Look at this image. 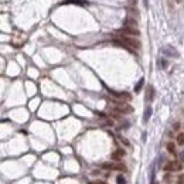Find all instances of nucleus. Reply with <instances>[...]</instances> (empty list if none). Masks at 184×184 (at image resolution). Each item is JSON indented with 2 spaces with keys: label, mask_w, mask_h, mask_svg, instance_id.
I'll return each mask as SVG.
<instances>
[{
  "label": "nucleus",
  "mask_w": 184,
  "mask_h": 184,
  "mask_svg": "<svg viewBox=\"0 0 184 184\" xmlns=\"http://www.w3.org/2000/svg\"><path fill=\"white\" fill-rule=\"evenodd\" d=\"M164 171H176V170H181L183 167L179 164L177 160H171V161H167L164 166H163Z\"/></svg>",
  "instance_id": "nucleus-1"
},
{
  "label": "nucleus",
  "mask_w": 184,
  "mask_h": 184,
  "mask_svg": "<svg viewBox=\"0 0 184 184\" xmlns=\"http://www.w3.org/2000/svg\"><path fill=\"white\" fill-rule=\"evenodd\" d=\"M120 34H125V36H135L138 37L139 34H140V31L136 29V27H128V26H125L122 30H120Z\"/></svg>",
  "instance_id": "nucleus-2"
},
{
  "label": "nucleus",
  "mask_w": 184,
  "mask_h": 184,
  "mask_svg": "<svg viewBox=\"0 0 184 184\" xmlns=\"http://www.w3.org/2000/svg\"><path fill=\"white\" fill-rule=\"evenodd\" d=\"M115 110L116 112H119V113H130L132 110H133V108L130 106V105H126V104H116V106H115Z\"/></svg>",
  "instance_id": "nucleus-3"
},
{
  "label": "nucleus",
  "mask_w": 184,
  "mask_h": 184,
  "mask_svg": "<svg viewBox=\"0 0 184 184\" xmlns=\"http://www.w3.org/2000/svg\"><path fill=\"white\" fill-rule=\"evenodd\" d=\"M125 154H126V151H125L123 149H118V150H115V151L112 153V159H113V160H120Z\"/></svg>",
  "instance_id": "nucleus-4"
},
{
  "label": "nucleus",
  "mask_w": 184,
  "mask_h": 184,
  "mask_svg": "<svg viewBox=\"0 0 184 184\" xmlns=\"http://www.w3.org/2000/svg\"><path fill=\"white\" fill-rule=\"evenodd\" d=\"M153 98H154V88L150 85V86H147V92H146V99H147V102L153 101Z\"/></svg>",
  "instance_id": "nucleus-5"
},
{
  "label": "nucleus",
  "mask_w": 184,
  "mask_h": 184,
  "mask_svg": "<svg viewBox=\"0 0 184 184\" xmlns=\"http://www.w3.org/2000/svg\"><path fill=\"white\" fill-rule=\"evenodd\" d=\"M166 149H167V151H169V153L176 154V143H174V142H169V143L166 145Z\"/></svg>",
  "instance_id": "nucleus-6"
},
{
  "label": "nucleus",
  "mask_w": 184,
  "mask_h": 184,
  "mask_svg": "<svg viewBox=\"0 0 184 184\" xmlns=\"http://www.w3.org/2000/svg\"><path fill=\"white\" fill-rule=\"evenodd\" d=\"M125 26H128V27H138V21H136L135 19L129 17V19H126V21H125Z\"/></svg>",
  "instance_id": "nucleus-7"
},
{
  "label": "nucleus",
  "mask_w": 184,
  "mask_h": 184,
  "mask_svg": "<svg viewBox=\"0 0 184 184\" xmlns=\"http://www.w3.org/2000/svg\"><path fill=\"white\" fill-rule=\"evenodd\" d=\"M150 116H151V108H150V106H147L146 110H145V115H143V122H149Z\"/></svg>",
  "instance_id": "nucleus-8"
},
{
  "label": "nucleus",
  "mask_w": 184,
  "mask_h": 184,
  "mask_svg": "<svg viewBox=\"0 0 184 184\" xmlns=\"http://www.w3.org/2000/svg\"><path fill=\"white\" fill-rule=\"evenodd\" d=\"M143 84H145V79H143V78H140V79H139V82H138V84H136V86H135V92H136V94H139V92H140V89H142Z\"/></svg>",
  "instance_id": "nucleus-9"
},
{
  "label": "nucleus",
  "mask_w": 184,
  "mask_h": 184,
  "mask_svg": "<svg viewBox=\"0 0 184 184\" xmlns=\"http://www.w3.org/2000/svg\"><path fill=\"white\" fill-rule=\"evenodd\" d=\"M176 140H177V145H180V146H183V145H184V132H180V133L177 135V138H176Z\"/></svg>",
  "instance_id": "nucleus-10"
},
{
  "label": "nucleus",
  "mask_w": 184,
  "mask_h": 184,
  "mask_svg": "<svg viewBox=\"0 0 184 184\" xmlns=\"http://www.w3.org/2000/svg\"><path fill=\"white\" fill-rule=\"evenodd\" d=\"M113 169H115V170H119V171H126V166H125V164H122V163H116V164H113Z\"/></svg>",
  "instance_id": "nucleus-11"
},
{
  "label": "nucleus",
  "mask_w": 184,
  "mask_h": 184,
  "mask_svg": "<svg viewBox=\"0 0 184 184\" xmlns=\"http://www.w3.org/2000/svg\"><path fill=\"white\" fill-rule=\"evenodd\" d=\"M116 183L118 184H126V179H125L123 176H120V174H119V176L116 177Z\"/></svg>",
  "instance_id": "nucleus-12"
},
{
  "label": "nucleus",
  "mask_w": 184,
  "mask_h": 184,
  "mask_svg": "<svg viewBox=\"0 0 184 184\" xmlns=\"http://www.w3.org/2000/svg\"><path fill=\"white\" fill-rule=\"evenodd\" d=\"M67 3H75V4H76V3H79L81 6H82V4H85V1H84V0H67V1H65V4H67Z\"/></svg>",
  "instance_id": "nucleus-13"
},
{
  "label": "nucleus",
  "mask_w": 184,
  "mask_h": 184,
  "mask_svg": "<svg viewBox=\"0 0 184 184\" xmlns=\"http://www.w3.org/2000/svg\"><path fill=\"white\" fill-rule=\"evenodd\" d=\"M177 184H184V176H179V180H177Z\"/></svg>",
  "instance_id": "nucleus-14"
},
{
  "label": "nucleus",
  "mask_w": 184,
  "mask_h": 184,
  "mask_svg": "<svg viewBox=\"0 0 184 184\" xmlns=\"http://www.w3.org/2000/svg\"><path fill=\"white\" fill-rule=\"evenodd\" d=\"M160 64H161V67H163V68H166V67H167V61H166V60H160Z\"/></svg>",
  "instance_id": "nucleus-15"
},
{
  "label": "nucleus",
  "mask_w": 184,
  "mask_h": 184,
  "mask_svg": "<svg viewBox=\"0 0 184 184\" xmlns=\"http://www.w3.org/2000/svg\"><path fill=\"white\" fill-rule=\"evenodd\" d=\"M150 184H154V171H151V179H150Z\"/></svg>",
  "instance_id": "nucleus-16"
},
{
  "label": "nucleus",
  "mask_w": 184,
  "mask_h": 184,
  "mask_svg": "<svg viewBox=\"0 0 184 184\" xmlns=\"http://www.w3.org/2000/svg\"><path fill=\"white\" fill-rule=\"evenodd\" d=\"M173 128H174L176 130H179V129H180V123H179V122H177V123H174V125H173Z\"/></svg>",
  "instance_id": "nucleus-17"
},
{
  "label": "nucleus",
  "mask_w": 184,
  "mask_h": 184,
  "mask_svg": "<svg viewBox=\"0 0 184 184\" xmlns=\"http://www.w3.org/2000/svg\"><path fill=\"white\" fill-rule=\"evenodd\" d=\"M96 184H105V183H96Z\"/></svg>",
  "instance_id": "nucleus-18"
}]
</instances>
